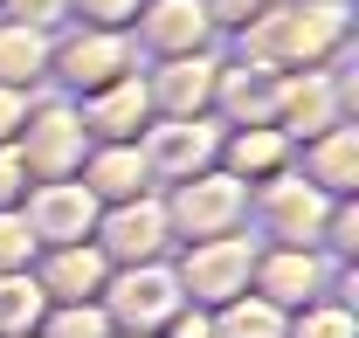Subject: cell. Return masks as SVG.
<instances>
[{
    "label": "cell",
    "instance_id": "obj_1",
    "mask_svg": "<svg viewBox=\"0 0 359 338\" xmlns=\"http://www.w3.org/2000/svg\"><path fill=\"white\" fill-rule=\"evenodd\" d=\"M346 35H353L346 0H290V7H263L242 28V48L269 69H325L346 48Z\"/></svg>",
    "mask_w": 359,
    "mask_h": 338
},
{
    "label": "cell",
    "instance_id": "obj_2",
    "mask_svg": "<svg viewBox=\"0 0 359 338\" xmlns=\"http://www.w3.org/2000/svg\"><path fill=\"white\" fill-rule=\"evenodd\" d=\"M256 235H208V242H180L166 262L180 276V297L201 304V311H222L228 297L249 290V269H256Z\"/></svg>",
    "mask_w": 359,
    "mask_h": 338
},
{
    "label": "cell",
    "instance_id": "obj_3",
    "mask_svg": "<svg viewBox=\"0 0 359 338\" xmlns=\"http://www.w3.org/2000/svg\"><path fill=\"white\" fill-rule=\"evenodd\" d=\"M159 201H166V221H173V249L180 242H208V235H242V221H249V187L228 180L222 166L166 187Z\"/></svg>",
    "mask_w": 359,
    "mask_h": 338
},
{
    "label": "cell",
    "instance_id": "obj_4",
    "mask_svg": "<svg viewBox=\"0 0 359 338\" xmlns=\"http://www.w3.org/2000/svg\"><path fill=\"white\" fill-rule=\"evenodd\" d=\"M138 159L152 173V187L166 194V187L194 180V173H215V159H222V125L215 118H152V125L138 131Z\"/></svg>",
    "mask_w": 359,
    "mask_h": 338
},
{
    "label": "cell",
    "instance_id": "obj_5",
    "mask_svg": "<svg viewBox=\"0 0 359 338\" xmlns=\"http://www.w3.org/2000/svg\"><path fill=\"white\" fill-rule=\"evenodd\" d=\"M97 304H104L111 332H166L187 297H180L173 262H132V269H111V283H104Z\"/></svg>",
    "mask_w": 359,
    "mask_h": 338
},
{
    "label": "cell",
    "instance_id": "obj_6",
    "mask_svg": "<svg viewBox=\"0 0 359 338\" xmlns=\"http://www.w3.org/2000/svg\"><path fill=\"white\" fill-rule=\"evenodd\" d=\"M111 269H132V262H166L173 255V221L159 194H138V201H111L97 208V235H90Z\"/></svg>",
    "mask_w": 359,
    "mask_h": 338
},
{
    "label": "cell",
    "instance_id": "obj_7",
    "mask_svg": "<svg viewBox=\"0 0 359 338\" xmlns=\"http://www.w3.org/2000/svg\"><path fill=\"white\" fill-rule=\"evenodd\" d=\"M325 194H318L304 173H276L263 187H249V214H256V242H290V249H318V228H325Z\"/></svg>",
    "mask_w": 359,
    "mask_h": 338
},
{
    "label": "cell",
    "instance_id": "obj_8",
    "mask_svg": "<svg viewBox=\"0 0 359 338\" xmlns=\"http://www.w3.org/2000/svg\"><path fill=\"white\" fill-rule=\"evenodd\" d=\"M132 69H138V48H132V35H118V28H69L62 42H48V76H62L76 97L118 83V76H132Z\"/></svg>",
    "mask_w": 359,
    "mask_h": 338
},
{
    "label": "cell",
    "instance_id": "obj_9",
    "mask_svg": "<svg viewBox=\"0 0 359 338\" xmlns=\"http://www.w3.org/2000/svg\"><path fill=\"white\" fill-rule=\"evenodd\" d=\"M14 152H21L28 180H76V166L90 152V131L76 118V104H28V125L14 138Z\"/></svg>",
    "mask_w": 359,
    "mask_h": 338
},
{
    "label": "cell",
    "instance_id": "obj_10",
    "mask_svg": "<svg viewBox=\"0 0 359 338\" xmlns=\"http://www.w3.org/2000/svg\"><path fill=\"white\" fill-rule=\"evenodd\" d=\"M21 221L42 249H62V242H90L97 235V201H90L83 180H35L21 194Z\"/></svg>",
    "mask_w": 359,
    "mask_h": 338
},
{
    "label": "cell",
    "instance_id": "obj_11",
    "mask_svg": "<svg viewBox=\"0 0 359 338\" xmlns=\"http://www.w3.org/2000/svg\"><path fill=\"white\" fill-rule=\"evenodd\" d=\"M249 290L269 297L276 311H304L311 297L332 290V262L318 249H290V242H263L256 249V269H249Z\"/></svg>",
    "mask_w": 359,
    "mask_h": 338
},
{
    "label": "cell",
    "instance_id": "obj_12",
    "mask_svg": "<svg viewBox=\"0 0 359 338\" xmlns=\"http://www.w3.org/2000/svg\"><path fill=\"white\" fill-rule=\"evenodd\" d=\"M332 125H346V83L332 69H283L276 131H290V145H304V138H318Z\"/></svg>",
    "mask_w": 359,
    "mask_h": 338
},
{
    "label": "cell",
    "instance_id": "obj_13",
    "mask_svg": "<svg viewBox=\"0 0 359 338\" xmlns=\"http://www.w3.org/2000/svg\"><path fill=\"white\" fill-rule=\"evenodd\" d=\"M276 90H283V69H269L256 55L242 62H222L215 69V125H276Z\"/></svg>",
    "mask_w": 359,
    "mask_h": 338
},
{
    "label": "cell",
    "instance_id": "obj_14",
    "mask_svg": "<svg viewBox=\"0 0 359 338\" xmlns=\"http://www.w3.org/2000/svg\"><path fill=\"white\" fill-rule=\"evenodd\" d=\"M215 55H166L152 76H145V97H152V118H215Z\"/></svg>",
    "mask_w": 359,
    "mask_h": 338
},
{
    "label": "cell",
    "instance_id": "obj_15",
    "mask_svg": "<svg viewBox=\"0 0 359 338\" xmlns=\"http://www.w3.org/2000/svg\"><path fill=\"white\" fill-rule=\"evenodd\" d=\"M76 118H83L90 145H132L138 131L152 125V97H145V76H118V83L90 90V97H76Z\"/></svg>",
    "mask_w": 359,
    "mask_h": 338
},
{
    "label": "cell",
    "instance_id": "obj_16",
    "mask_svg": "<svg viewBox=\"0 0 359 338\" xmlns=\"http://www.w3.org/2000/svg\"><path fill=\"white\" fill-rule=\"evenodd\" d=\"M35 283H42L48 304H97L104 283H111V262L97 242H62V249L35 255Z\"/></svg>",
    "mask_w": 359,
    "mask_h": 338
},
{
    "label": "cell",
    "instance_id": "obj_17",
    "mask_svg": "<svg viewBox=\"0 0 359 338\" xmlns=\"http://www.w3.org/2000/svg\"><path fill=\"white\" fill-rule=\"evenodd\" d=\"M125 35H138L159 62H166V55H201V48L215 42V28H208L201 0H145V7L132 14V28H125Z\"/></svg>",
    "mask_w": 359,
    "mask_h": 338
},
{
    "label": "cell",
    "instance_id": "obj_18",
    "mask_svg": "<svg viewBox=\"0 0 359 338\" xmlns=\"http://www.w3.org/2000/svg\"><path fill=\"white\" fill-rule=\"evenodd\" d=\"M215 166L228 180H242V187H263V180L297 166V145H290V131H276V125H235V131H222V159Z\"/></svg>",
    "mask_w": 359,
    "mask_h": 338
},
{
    "label": "cell",
    "instance_id": "obj_19",
    "mask_svg": "<svg viewBox=\"0 0 359 338\" xmlns=\"http://www.w3.org/2000/svg\"><path fill=\"white\" fill-rule=\"evenodd\" d=\"M297 173L325 201H359V125H332L297 145Z\"/></svg>",
    "mask_w": 359,
    "mask_h": 338
},
{
    "label": "cell",
    "instance_id": "obj_20",
    "mask_svg": "<svg viewBox=\"0 0 359 338\" xmlns=\"http://www.w3.org/2000/svg\"><path fill=\"white\" fill-rule=\"evenodd\" d=\"M76 180L90 187L97 208H111V201H138V194H159L152 173H145V159H138V138H132V145H90L83 166H76Z\"/></svg>",
    "mask_w": 359,
    "mask_h": 338
},
{
    "label": "cell",
    "instance_id": "obj_21",
    "mask_svg": "<svg viewBox=\"0 0 359 338\" xmlns=\"http://www.w3.org/2000/svg\"><path fill=\"white\" fill-rule=\"evenodd\" d=\"M42 76H48V35L42 28H21V21H0V83L35 97Z\"/></svg>",
    "mask_w": 359,
    "mask_h": 338
},
{
    "label": "cell",
    "instance_id": "obj_22",
    "mask_svg": "<svg viewBox=\"0 0 359 338\" xmlns=\"http://www.w3.org/2000/svg\"><path fill=\"white\" fill-rule=\"evenodd\" d=\"M208 318H215V338H283L290 332V311H276V304L256 297V290L228 297L222 311H208Z\"/></svg>",
    "mask_w": 359,
    "mask_h": 338
},
{
    "label": "cell",
    "instance_id": "obj_23",
    "mask_svg": "<svg viewBox=\"0 0 359 338\" xmlns=\"http://www.w3.org/2000/svg\"><path fill=\"white\" fill-rule=\"evenodd\" d=\"M42 311H48V297L35 283V269H7L0 276V338H28L42 325Z\"/></svg>",
    "mask_w": 359,
    "mask_h": 338
},
{
    "label": "cell",
    "instance_id": "obj_24",
    "mask_svg": "<svg viewBox=\"0 0 359 338\" xmlns=\"http://www.w3.org/2000/svg\"><path fill=\"white\" fill-rule=\"evenodd\" d=\"M283 338H359V318H353V304L346 297H311L304 311H290V332Z\"/></svg>",
    "mask_w": 359,
    "mask_h": 338
},
{
    "label": "cell",
    "instance_id": "obj_25",
    "mask_svg": "<svg viewBox=\"0 0 359 338\" xmlns=\"http://www.w3.org/2000/svg\"><path fill=\"white\" fill-rule=\"evenodd\" d=\"M35 338H111V318L104 304H48Z\"/></svg>",
    "mask_w": 359,
    "mask_h": 338
},
{
    "label": "cell",
    "instance_id": "obj_26",
    "mask_svg": "<svg viewBox=\"0 0 359 338\" xmlns=\"http://www.w3.org/2000/svg\"><path fill=\"white\" fill-rule=\"evenodd\" d=\"M35 255H42V242L28 235L21 208H0V276L7 269H35Z\"/></svg>",
    "mask_w": 359,
    "mask_h": 338
},
{
    "label": "cell",
    "instance_id": "obj_27",
    "mask_svg": "<svg viewBox=\"0 0 359 338\" xmlns=\"http://www.w3.org/2000/svg\"><path fill=\"white\" fill-rule=\"evenodd\" d=\"M138 7H145V0H69V14H76L83 28H118V35L132 28Z\"/></svg>",
    "mask_w": 359,
    "mask_h": 338
},
{
    "label": "cell",
    "instance_id": "obj_28",
    "mask_svg": "<svg viewBox=\"0 0 359 338\" xmlns=\"http://www.w3.org/2000/svg\"><path fill=\"white\" fill-rule=\"evenodd\" d=\"M0 14L7 21H21V28H62V14H69V0H0Z\"/></svg>",
    "mask_w": 359,
    "mask_h": 338
},
{
    "label": "cell",
    "instance_id": "obj_29",
    "mask_svg": "<svg viewBox=\"0 0 359 338\" xmlns=\"http://www.w3.org/2000/svg\"><path fill=\"white\" fill-rule=\"evenodd\" d=\"M263 7H276V0H201L208 28H235V35H242V28H249V21H256Z\"/></svg>",
    "mask_w": 359,
    "mask_h": 338
},
{
    "label": "cell",
    "instance_id": "obj_30",
    "mask_svg": "<svg viewBox=\"0 0 359 338\" xmlns=\"http://www.w3.org/2000/svg\"><path fill=\"white\" fill-rule=\"evenodd\" d=\"M35 180H28V166H21V152L14 145H0V208H21V194H28Z\"/></svg>",
    "mask_w": 359,
    "mask_h": 338
},
{
    "label": "cell",
    "instance_id": "obj_31",
    "mask_svg": "<svg viewBox=\"0 0 359 338\" xmlns=\"http://www.w3.org/2000/svg\"><path fill=\"white\" fill-rule=\"evenodd\" d=\"M28 104H35L28 90H7V83H0V145H14V138H21V125H28Z\"/></svg>",
    "mask_w": 359,
    "mask_h": 338
},
{
    "label": "cell",
    "instance_id": "obj_32",
    "mask_svg": "<svg viewBox=\"0 0 359 338\" xmlns=\"http://www.w3.org/2000/svg\"><path fill=\"white\" fill-rule=\"evenodd\" d=\"M159 338H215V318H208L201 304H180V311H173V325H166Z\"/></svg>",
    "mask_w": 359,
    "mask_h": 338
},
{
    "label": "cell",
    "instance_id": "obj_33",
    "mask_svg": "<svg viewBox=\"0 0 359 338\" xmlns=\"http://www.w3.org/2000/svg\"><path fill=\"white\" fill-rule=\"evenodd\" d=\"M111 338H159V332H111Z\"/></svg>",
    "mask_w": 359,
    "mask_h": 338
},
{
    "label": "cell",
    "instance_id": "obj_34",
    "mask_svg": "<svg viewBox=\"0 0 359 338\" xmlns=\"http://www.w3.org/2000/svg\"><path fill=\"white\" fill-rule=\"evenodd\" d=\"M28 338H35V332H28Z\"/></svg>",
    "mask_w": 359,
    "mask_h": 338
}]
</instances>
